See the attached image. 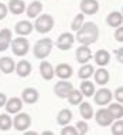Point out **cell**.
I'll list each match as a JSON object with an SVG mask.
<instances>
[{"mask_svg":"<svg viewBox=\"0 0 123 135\" xmlns=\"http://www.w3.org/2000/svg\"><path fill=\"white\" fill-rule=\"evenodd\" d=\"M42 12V3L38 2V0H34L31 2L28 7L26 9V14L28 16V19H35L37 16H40V13Z\"/></svg>","mask_w":123,"mask_h":135,"instance_id":"obj_21","label":"cell"},{"mask_svg":"<svg viewBox=\"0 0 123 135\" xmlns=\"http://www.w3.org/2000/svg\"><path fill=\"white\" fill-rule=\"evenodd\" d=\"M79 9H81V12L84 14L93 16V14H96L98 10H99V3H98V0H81Z\"/></svg>","mask_w":123,"mask_h":135,"instance_id":"obj_9","label":"cell"},{"mask_svg":"<svg viewBox=\"0 0 123 135\" xmlns=\"http://www.w3.org/2000/svg\"><path fill=\"white\" fill-rule=\"evenodd\" d=\"M38 98H40V93L33 87H27L21 93V100L26 104H35L38 101Z\"/></svg>","mask_w":123,"mask_h":135,"instance_id":"obj_12","label":"cell"},{"mask_svg":"<svg viewBox=\"0 0 123 135\" xmlns=\"http://www.w3.org/2000/svg\"><path fill=\"white\" fill-rule=\"evenodd\" d=\"M7 13H9V7H7L4 3H0V20L6 19Z\"/></svg>","mask_w":123,"mask_h":135,"instance_id":"obj_38","label":"cell"},{"mask_svg":"<svg viewBox=\"0 0 123 135\" xmlns=\"http://www.w3.org/2000/svg\"><path fill=\"white\" fill-rule=\"evenodd\" d=\"M93 98H95V104L103 107V105H108L112 101V98H113V93H112L109 88H100V90L95 91Z\"/></svg>","mask_w":123,"mask_h":135,"instance_id":"obj_7","label":"cell"},{"mask_svg":"<svg viewBox=\"0 0 123 135\" xmlns=\"http://www.w3.org/2000/svg\"><path fill=\"white\" fill-rule=\"evenodd\" d=\"M122 13H123V9H122Z\"/></svg>","mask_w":123,"mask_h":135,"instance_id":"obj_41","label":"cell"},{"mask_svg":"<svg viewBox=\"0 0 123 135\" xmlns=\"http://www.w3.org/2000/svg\"><path fill=\"white\" fill-rule=\"evenodd\" d=\"M115 56H116L119 63L123 64V47H120V49H117V50H115Z\"/></svg>","mask_w":123,"mask_h":135,"instance_id":"obj_39","label":"cell"},{"mask_svg":"<svg viewBox=\"0 0 123 135\" xmlns=\"http://www.w3.org/2000/svg\"><path fill=\"white\" fill-rule=\"evenodd\" d=\"M74 41H75L74 34H71V33H62L58 37V40H57V47L60 50H62V51H65V50H69L74 46Z\"/></svg>","mask_w":123,"mask_h":135,"instance_id":"obj_10","label":"cell"},{"mask_svg":"<svg viewBox=\"0 0 123 135\" xmlns=\"http://www.w3.org/2000/svg\"><path fill=\"white\" fill-rule=\"evenodd\" d=\"M75 57H77V61L79 64H86L91 58H93L92 53H91V49H89L88 46H84V44H81V47L77 49Z\"/></svg>","mask_w":123,"mask_h":135,"instance_id":"obj_13","label":"cell"},{"mask_svg":"<svg viewBox=\"0 0 123 135\" xmlns=\"http://www.w3.org/2000/svg\"><path fill=\"white\" fill-rule=\"evenodd\" d=\"M13 127L19 132H26L31 127V117L26 112H17L16 117L13 118Z\"/></svg>","mask_w":123,"mask_h":135,"instance_id":"obj_5","label":"cell"},{"mask_svg":"<svg viewBox=\"0 0 123 135\" xmlns=\"http://www.w3.org/2000/svg\"><path fill=\"white\" fill-rule=\"evenodd\" d=\"M0 71L3 74H12L16 71V63L12 57H2L0 58Z\"/></svg>","mask_w":123,"mask_h":135,"instance_id":"obj_18","label":"cell"},{"mask_svg":"<svg viewBox=\"0 0 123 135\" xmlns=\"http://www.w3.org/2000/svg\"><path fill=\"white\" fill-rule=\"evenodd\" d=\"M6 111L9 112V114H13L16 115L17 112L21 111V108H23V100L19 97H12V98H7V103H6Z\"/></svg>","mask_w":123,"mask_h":135,"instance_id":"obj_11","label":"cell"},{"mask_svg":"<svg viewBox=\"0 0 123 135\" xmlns=\"http://www.w3.org/2000/svg\"><path fill=\"white\" fill-rule=\"evenodd\" d=\"M61 135H78V129L75 128V127H69V124L62 127V129H61Z\"/></svg>","mask_w":123,"mask_h":135,"instance_id":"obj_35","label":"cell"},{"mask_svg":"<svg viewBox=\"0 0 123 135\" xmlns=\"http://www.w3.org/2000/svg\"><path fill=\"white\" fill-rule=\"evenodd\" d=\"M106 23H108V26H110V27H119V26H122L123 24V14L122 13H119V12H112L108 14V17H106Z\"/></svg>","mask_w":123,"mask_h":135,"instance_id":"obj_23","label":"cell"},{"mask_svg":"<svg viewBox=\"0 0 123 135\" xmlns=\"http://www.w3.org/2000/svg\"><path fill=\"white\" fill-rule=\"evenodd\" d=\"M7 7H9V12L13 14H21L26 12V3L23 0H10Z\"/></svg>","mask_w":123,"mask_h":135,"instance_id":"obj_24","label":"cell"},{"mask_svg":"<svg viewBox=\"0 0 123 135\" xmlns=\"http://www.w3.org/2000/svg\"><path fill=\"white\" fill-rule=\"evenodd\" d=\"M71 119H72V112L68 108L61 109V111L58 112V115H57V122H58L61 127L68 125V124L71 122Z\"/></svg>","mask_w":123,"mask_h":135,"instance_id":"obj_25","label":"cell"},{"mask_svg":"<svg viewBox=\"0 0 123 135\" xmlns=\"http://www.w3.org/2000/svg\"><path fill=\"white\" fill-rule=\"evenodd\" d=\"M54 70H55V75H57L60 80H68V78L72 77V74H74L72 67H71L69 64H67V63L58 64L55 68H54Z\"/></svg>","mask_w":123,"mask_h":135,"instance_id":"obj_15","label":"cell"},{"mask_svg":"<svg viewBox=\"0 0 123 135\" xmlns=\"http://www.w3.org/2000/svg\"><path fill=\"white\" fill-rule=\"evenodd\" d=\"M75 128L78 129L79 135H85V134H88V131H89V127H88V124H86V119H84V121H78L77 124H75Z\"/></svg>","mask_w":123,"mask_h":135,"instance_id":"obj_34","label":"cell"},{"mask_svg":"<svg viewBox=\"0 0 123 135\" xmlns=\"http://www.w3.org/2000/svg\"><path fill=\"white\" fill-rule=\"evenodd\" d=\"M68 98V103L72 104V105H79L82 103V98H84V94L81 93L79 90H72L69 93V95L67 97Z\"/></svg>","mask_w":123,"mask_h":135,"instance_id":"obj_30","label":"cell"},{"mask_svg":"<svg viewBox=\"0 0 123 135\" xmlns=\"http://www.w3.org/2000/svg\"><path fill=\"white\" fill-rule=\"evenodd\" d=\"M113 95H115V100H116L117 103L123 104V87H117V88L115 90Z\"/></svg>","mask_w":123,"mask_h":135,"instance_id":"obj_36","label":"cell"},{"mask_svg":"<svg viewBox=\"0 0 123 135\" xmlns=\"http://www.w3.org/2000/svg\"><path fill=\"white\" fill-rule=\"evenodd\" d=\"M93 77H95V81L99 84V85H106L108 83H109V71L105 70L103 67L98 68V70H95V73H93Z\"/></svg>","mask_w":123,"mask_h":135,"instance_id":"obj_22","label":"cell"},{"mask_svg":"<svg viewBox=\"0 0 123 135\" xmlns=\"http://www.w3.org/2000/svg\"><path fill=\"white\" fill-rule=\"evenodd\" d=\"M109 107H108V109L110 111L112 117H113V119H119V118H123V105L120 103H113V104H108Z\"/></svg>","mask_w":123,"mask_h":135,"instance_id":"obj_27","label":"cell"},{"mask_svg":"<svg viewBox=\"0 0 123 135\" xmlns=\"http://www.w3.org/2000/svg\"><path fill=\"white\" fill-rule=\"evenodd\" d=\"M93 60H95V63L99 65V67H105V65H108L110 63V53L108 51V50H98L95 53V56H93Z\"/></svg>","mask_w":123,"mask_h":135,"instance_id":"obj_20","label":"cell"},{"mask_svg":"<svg viewBox=\"0 0 123 135\" xmlns=\"http://www.w3.org/2000/svg\"><path fill=\"white\" fill-rule=\"evenodd\" d=\"M12 30L10 28H3L0 30V51H6L12 44Z\"/></svg>","mask_w":123,"mask_h":135,"instance_id":"obj_19","label":"cell"},{"mask_svg":"<svg viewBox=\"0 0 123 135\" xmlns=\"http://www.w3.org/2000/svg\"><path fill=\"white\" fill-rule=\"evenodd\" d=\"M13 127V119L12 117L7 114H0V131H9Z\"/></svg>","mask_w":123,"mask_h":135,"instance_id":"obj_31","label":"cell"},{"mask_svg":"<svg viewBox=\"0 0 123 135\" xmlns=\"http://www.w3.org/2000/svg\"><path fill=\"white\" fill-rule=\"evenodd\" d=\"M93 73H95V68L92 67V64H82V67L79 68L78 71V77L81 80H89L93 75Z\"/></svg>","mask_w":123,"mask_h":135,"instance_id":"obj_26","label":"cell"},{"mask_svg":"<svg viewBox=\"0 0 123 135\" xmlns=\"http://www.w3.org/2000/svg\"><path fill=\"white\" fill-rule=\"evenodd\" d=\"M110 132L113 135H123V119L122 118H119L115 122H112Z\"/></svg>","mask_w":123,"mask_h":135,"instance_id":"obj_33","label":"cell"},{"mask_svg":"<svg viewBox=\"0 0 123 135\" xmlns=\"http://www.w3.org/2000/svg\"><path fill=\"white\" fill-rule=\"evenodd\" d=\"M85 23V14L84 13H78L77 16L74 17V20H72V23H71V28H72V31H78L79 28L82 27V24Z\"/></svg>","mask_w":123,"mask_h":135,"instance_id":"obj_32","label":"cell"},{"mask_svg":"<svg viewBox=\"0 0 123 135\" xmlns=\"http://www.w3.org/2000/svg\"><path fill=\"white\" fill-rule=\"evenodd\" d=\"M79 112H81L84 119H91L93 117V108L89 103H81L79 104Z\"/></svg>","mask_w":123,"mask_h":135,"instance_id":"obj_29","label":"cell"},{"mask_svg":"<svg viewBox=\"0 0 123 135\" xmlns=\"http://www.w3.org/2000/svg\"><path fill=\"white\" fill-rule=\"evenodd\" d=\"M51 50H52V40L45 37V38L38 40L34 44V47H33V54H34V58L45 60L51 54Z\"/></svg>","mask_w":123,"mask_h":135,"instance_id":"obj_2","label":"cell"},{"mask_svg":"<svg viewBox=\"0 0 123 135\" xmlns=\"http://www.w3.org/2000/svg\"><path fill=\"white\" fill-rule=\"evenodd\" d=\"M35 31H38L40 34H47L54 28V17L51 14H40L35 17V23H34Z\"/></svg>","mask_w":123,"mask_h":135,"instance_id":"obj_3","label":"cell"},{"mask_svg":"<svg viewBox=\"0 0 123 135\" xmlns=\"http://www.w3.org/2000/svg\"><path fill=\"white\" fill-rule=\"evenodd\" d=\"M72 90H74L72 83L67 81V80H61V81H58L54 85V93H55V95L58 98H67Z\"/></svg>","mask_w":123,"mask_h":135,"instance_id":"obj_6","label":"cell"},{"mask_svg":"<svg viewBox=\"0 0 123 135\" xmlns=\"http://www.w3.org/2000/svg\"><path fill=\"white\" fill-rule=\"evenodd\" d=\"M34 30V24H31L28 20H21L14 26V31L17 36H28Z\"/></svg>","mask_w":123,"mask_h":135,"instance_id":"obj_16","label":"cell"},{"mask_svg":"<svg viewBox=\"0 0 123 135\" xmlns=\"http://www.w3.org/2000/svg\"><path fill=\"white\" fill-rule=\"evenodd\" d=\"M95 85H93V83L88 81V80H84V81L81 83V93L84 94V97H92L93 94H95Z\"/></svg>","mask_w":123,"mask_h":135,"instance_id":"obj_28","label":"cell"},{"mask_svg":"<svg viewBox=\"0 0 123 135\" xmlns=\"http://www.w3.org/2000/svg\"><path fill=\"white\" fill-rule=\"evenodd\" d=\"M40 74H41V77L44 80L50 81V80H52L54 75H55V70H54L52 64L50 63V61L41 60V63H40Z\"/></svg>","mask_w":123,"mask_h":135,"instance_id":"obj_14","label":"cell"},{"mask_svg":"<svg viewBox=\"0 0 123 135\" xmlns=\"http://www.w3.org/2000/svg\"><path fill=\"white\" fill-rule=\"evenodd\" d=\"M12 51L14 56L17 57H24L26 54L30 51V43L24 36H19V37L12 40Z\"/></svg>","mask_w":123,"mask_h":135,"instance_id":"obj_4","label":"cell"},{"mask_svg":"<svg viewBox=\"0 0 123 135\" xmlns=\"http://www.w3.org/2000/svg\"><path fill=\"white\" fill-rule=\"evenodd\" d=\"M95 119H96L98 125H100V127H110L112 122H113V117H112L110 111L108 108L98 109V112L95 114Z\"/></svg>","mask_w":123,"mask_h":135,"instance_id":"obj_8","label":"cell"},{"mask_svg":"<svg viewBox=\"0 0 123 135\" xmlns=\"http://www.w3.org/2000/svg\"><path fill=\"white\" fill-rule=\"evenodd\" d=\"M115 40L119 43H123V26L116 27V31H115Z\"/></svg>","mask_w":123,"mask_h":135,"instance_id":"obj_37","label":"cell"},{"mask_svg":"<svg viewBox=\"0 0 123 135\" xmlns=\"http://www.w3.org/2000/svg\"><path fill=\"white\" fill-rule=\"evenodd\" d=\"M7 103V95L4 93H0V107H4Z\"/></svg>","mask_w":123,"mask_h":135,"instance_id":"obj_40","label":"cell"},{"mask_svg":"<svg viewBox=\"0 0 123 135\" xmlns=\"http://www.w3.org/2000/svg\"><path fill=\"white\" fill-rule=\"evenodd\" d=\"M31 70H33L31 63L27 61V60H20L19 63L16 64V73H17V75L21 77V78L28 77V75L31 74Z\"/></svg>","mask_w":123,"mask_h":135,"instance_id":"obj_17","label":"cell"},{"mask_svg":"<svg viewBox=\"0 0 123 135\" xmlns=\"http://www.w3.org/2000/svg\"><path fill=\"white\" fill-rule=\"evenodd\" d=\"M98 37H99V27H98V24L93 23V21H88V23L82 24V27L77 31L75 40L79 44L91 46L93 43H96Z\"/></svg>","mask_w":123,"mask_h":135,"instance_id":"obj_1","label":"cell"}]
</instances>
